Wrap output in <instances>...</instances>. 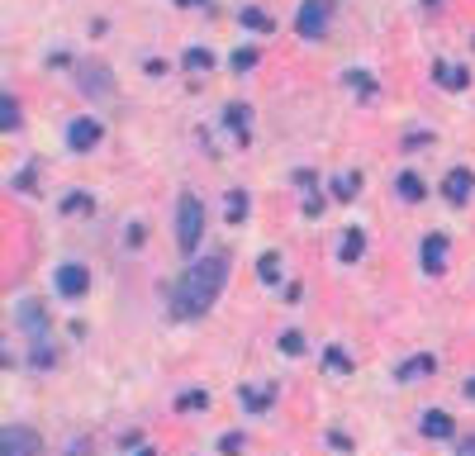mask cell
Listing matches in <instances>:
<instances>
[{
  "label": "cell",
  "mask_w": 475,
  "mask_h": 456,
  "mask_svg": "<svg viewBox=\"0 0 475 456\" xmlns=\"http://www.w3.org/2000/svg\"><path fill=\"white\" fill-rule=\"evenodd\" d=\"M224 205H228V219H233V223L247 219V195H242V190H228V200H224Z\"/></svg>",
  "instance_id": "obj_16"
},
{
  "label": "cell",
  "mask_w": 475,
  "mask_h": 456,
  "mask_svg": "<svg viewBox=\"0 0 475 456\" xmlns=\"http://www.w3.org/2000/svg\"><path fill=\"white\" fill-rule=\"evenodd\" d=\"M15 124H20V105H15V100H10V95H5V100H0V129H5V134H10V129H15Z\"/></svg>",
  "instance_id": "obj_17"
},
{
  "label": "cell",
  "mask_w": 475,
  "mask_h": 456,
  "mask_svg": "<svg viewBox=\"0 0 475 456\" xmlns=\"http://www.w3.org/2000/svg\"><path fill=\"white\" fill-rule=\"evenodd\" d=\"M252 62H257V48H238V53H233V67H238V72H247Z\"/></svg>",
  "instance_id": "obj_27"
},
{
  "label": "cell",
  "mask_w": 475,
  "mask_h": 456,
  "mask_svg": "<svg viewBox=\"0 0 475 456\" xmlns=\"http://www.w3.org/2000/svg\"><path fill=\"white\" fill-rule=\"evenodd\" d=\"M323 366H328V371H338V376H343V371H352L347 352H338V347H328V352H323Z\"/></svg>",
  "instance_id": "obj_18"
},
{
  "label": "cell",
  "mask_w": 475,
  "mask_h": 456,
  "mask_svg": "<svg viewBox=\"0 0 475 456\" xmlns=\"http://www.w3.org/2000/svg\"><path fill=\"white\" fill-rule=\"evenodd\" d=\"M210 62H214V57L205 53V48H190V53H185V67H190V72H205Z\"/></svg>",
  "instance_id": "obj_24"
},
{
  "label": "cell",
  "mask_w": 475,
  "mask_h": 456,
  "mask_svg": "<svg viewBox=\"0 0 475 456\" xmlns=\"http://www.w3.org/2000/svg\"><path fill=\"white\" fill-rule=\"evenodd\" d=\"M138 456H157V452H153V447H143V452H138Z\"/></svg>",
  "instance_id": "obj_32"
},
{
  "label": "cell",
  "mask_w": 475,
  "mask_h": 456,
  "mask_svg": "<svg viewBox=\"0 0 475 456\" xmlns=\"http://www.w3.org/2000/svg\"><path fill=\"white\" fill-rule=\"evenodd\" d=\"M81 91H91V95H109L114 86H109V72L100 62H91V67H81Z\"/></svg>",
  "instance_id": "obj_10"
},
{
  "label": "cell",
  "mask_w": 475,
  "mask_h": 456,
  "mask_svg": "<svg viewBox=\"0 0 475 456\" xmlns=\"http://www.w3.org/2000/svg\"><path fill=\"white\" fill-rule=\"evenodd\" d=\"M242 400H247V409H252V414H262L266 404H271V390H242Z\"/></svg>",
  "instance_id": "obj_23"
},
{
  "label": "cell",
  "mask_w": 475,
  "mask_h": 456,
  "mask_svg": "<svg viewBox=\"0 0 475 456\" xmlns=\"http://www.w3.org/2000/svg\"><path fill=\"white\" fill-rule=\"evenodd\" d=\"M257 276H262V281H276V276H281V257H276V252H266L262 262H257Z\"/></svg>",
  "instance_id": "obj_19"
},
{
  "label": "cell",
  "mask_w": 475,
  "mask_h": 456,
  "mask_svg": "<svg viewBox=\"0 0 475 456\" xmlns=\"http://www.w3.org/2000/svg\"><path fill=\"white\" fill-rule=\"evenodd\" d=\"M53 285H57V295H62V299H81L86 290H91V271L77 267V262H67V267L53 271Z\"/></svg>",
  "instance_id": "obj_5"
},
{
  "label": "cell",
  "mask_w": 475,
  "mask_h": 456,
  "mask_svg": "<svg viewBox=\"0 0 475 456\" xmlns=\"http://www.w3.org/2000/svg\"><path fill=\"white\" fill-rule=\"evenodd\" d=\"M361 247H366L361 233H347V238H343V257H347V262H357V257H361Z\"/></svg>",
  "instance_id": "obj_22"
},
{
  "label": "cell",
  "mask_w": 475,
  "mask_h": 456,
  "mask_svg": "<svg viewBox=\"0 0 475 456\" xmlns=\"http://www.w3.org/2000/svg\"><path fill=\"white\" fill-rule=\"evenodd\" d=\"M219 452H224V456H238V452H242V437H238V432H228V437L219 442Z\"/></svg>",
  "instance_id": "obj_28"
},
{
  "label": "cell",
  "mask_w": 475,
  "mask_h": 456,
  "mask_svg": "<svg viewBox=\"0 0 475 456\" xmlns=\"http://www.w3.org/2000/svg\"><path fill=\"white\" fill-rule=\"evenodd\" d=\"M471 190H475V176L466 171V166H451L447 181H442V195H447L451 205H466V200H471Z\"/></svg>",
  "instance_id": "obj_7"
},
{
  "label": "cell",
  "mask_w": 475,
  "mask_h": 456,
  "mask_svg": "<svg viewBox=\"0 0 475 456\" xmlns=\"http://www.w3.org/2000/svg\"><path fill=\"white\" fill-rule=\"evenodd\" d=\"M433 77H437V86H447V91H461V86L471 81L461 67H451V62H437V72H433Z\"/></svg>",
  "instance_id": "obj_11"
},
{
  "label": "cell",
  "mask_w": 475,
  "mask_h": 456,
  "mask_svg": "<svg viewBox=\"0 0 475 456\" xmlns=\"http://www.w3.org/2000/svg\"><path fill=\"white\" fill-rule=\"evenodd\" d=\"M328 19H333V0H304L295 29H299L304 38H323V33H328Z\"/></svg>",
  "instance_id": "obj_4"
},
{
  "label": "cell",
  "mask_w": 475,
  "mask_h": 456,
  "mask_svg": "<svg viewBox=\"0 0 475 456\" xmlns=\"http://www.w3.org/2000/svg\"><path fill=\"white\" fill-rule=\"evenodd\" d=\"M67 143H72L77 152L95 148V143H100V124H95V119H72V129H67Z\"/></svg>",
  "instance_id": "obj_8"
},
{
  "label": "cell",
  "mask_w": 475,
  "mask_h": 456,
  "mask_svg": "<svg viewBox=\"0 0 475 456\" xmlns=\"http://www.w3.org/2000/svg\"><path fill=\"white\" fill-rule=\"evenodd\" d=\"M281 352L299 356V352H304V338H299V333H281Z\"/></svg>",
  "instance_id": "obj_25"
},
{
  "label": "cell",
  "mask_w": 475,
  "mask_h": 456,
  "mask_svg": "<svg viewBox=\"0 0 475 456\" xmlns=\"http://www.w3.org/2000/svg\"><path fill=\"white\" fill-rule=\"evenodd\" d=\"M461 456H475V442H466V447H461Z\"/></svg>",
  "instance_id": "obj_31"
},
{
  "label": "cell",
  "mask_w": 475,
  "mask_h": 456,
  "mask_svg": "<svg viewBox=\"0 0 475 456\" xmlns=\"http://www.w3.org/2000/svg\"><path fill=\"white\" fill-rule=\"evenodd\" d=\"M0 456H38V432L15 423V428L0 432Z\"/></svg>",
  "instance_id": "obj_6"
},
{
  "label": "cell",
  "mask_w": 475,
  "mask_h": 456,
  "mask_svg": "<svg viewBox=\"0 0 475 456\" xmlns=\"http://www.w3.org/2000/svg\"><path fill=\"white\" fill-rule=\"evenodd\" d=\"M423 267L433 271V276L447 267V238H442V233H428V238H423Z\"/></svg>",
  "instance_id": "obj_9"
},
{
  "label": "cell",
  "mask_w": 475,
  "mask_h": 456,
  "mask_svg": "<svg viewBox=\"0 0 475 456\" xmlns=\"http://www.w3.org/2000/svg\"><path fill=\"white\" fill-rule=\"evenodd\" d=\"M357 190H361V181H357V176H338V181H333V195H338V200H352Z\"/></svg>",
  "instance_id": "obj_20"
},
{
  "label": "cell",
  "mask_w": 475,
  "mask_h": 456,
  "mask_svg": "<svg viewBox=\"0 0 475 456\" xmlns=\"http://www.w3.org/2000/svg\"><path fill=\"white\" fill-rule=\"evenodd\" d=\"M200 233H205V205H200V195L185 190L176 200V242H181V252H195Z\"/></svg>",
  "instance_id": "obj_3"
},
{
  "label": "cell",
  "mask_w": 475,
  "mask_h": 456,
  "mask_svg": "<svg viewBox=\"0 0 475 456\" xmlns=\"http://www.w3.org/2000/svg\"><path fill=\"white\" fill-rule=\"evenodd\" d=\"M433 366H437L433 356H414V361H404V366H399V380H419V376H433Z\"/></svg>",
  "instance_id": "obj_12"
},
{
  "label": "cell",
  "mask_w": 475,
  "mask_h": 456,
  "mask_svg": "<svg viewBox=\"0 0 475 456\" xmlns=\"http://www.w3.org/2000/svg\"><path fill=\"white\" fill-rule=\"evenodd\" d=\"M176 5H200V0H176Z\"/></svg>",
  "instance_id": "obj_33"
},
{
  "label": "cell",
  "mask_w": 475,
  "mask_h": 456,
  "mask_svg": "<svg viewBox=\"0 0 475 456\" xmlns=\"http://www.w3.org/2000/svg\"><path fill=\"white\" fill-rule=\"evenodd\" d=\"M399 195H404V200H423V195H428V186H423V176H414V171H404V176H399Z\"/></svg>",
  "instance_id": "obj_14"
},
{
  "label": "cell",
  "mask_w": 475,
  "mask_h": 456,
  "mask_svg": "<svg viewBox=\"0 0 475 456\" xmlns=\"http://www.w3.org/2000/svg\"><path fill=\"white\" fill-rule=\"evenodd\" d=\"M242 24H252L257 33H271V29H276V24H271V19L262 15V10H242Z\"/></svg>",
  "instance_id": "obj_21"
},
{
  "label": "cell",
  "mask_w": 475,
  "mask_h": 456,
  "mask_svg": "<svg viewBox=\"0 0 475 456\" xmlns=\"http://www.w3.org/2000/svg\"><path fill=\"white\" fill-rule=\"evenodd\" d=\"M423 432H428V437H451V418H447V414H437V409H433V414L423 418Z\"/></svg>",
  "instance_id": "obj_13"
},
{
  "label": "cell",
  "mask_w": 475,
  "mask_h": 456,
  "mask_svg": "<svg viewBox=\"0 0 475 456\" xmlns=\"http://www.w3.org/2000/svg\"><path fill=\"white\" fill-rule=\"evenodd\" d=\"M15 314H20V323H24V333H29V361H33V371H48V366H53V343H48V319H43V309H38L33 299H24Z\"/></svg>",
  "instance_id": "obj_2"
},
{
  "label": "cell",
  "mask_w": 475,
  "mask_h": 456,
  "mask_svg": "<svg viewBox=\"0 0 475 456\" xmlns=\"http://www.w3.org/2000/svg\"><path fill=\"white\" fill-rule=\"evenodd\" d=\"M228 124H233L238 134H242V129H247V109H242V105H233V109H228Z\"/></svg>",
  "instance_id": "obj_29"
},
{
  "label": "cell",
  "mask_w": 475,
  "mask_h": 456,
  "mask_svg": "<svg viewBox=\"0 0 475 456\" xmlns=\"http://www.w3.org/2000/svg\"><path fill=\"white\" fill-rule=\"evenodd\" d=\"M62 210H67V214H81V210L91 214V195H67V205H62Z\"/></svg>",
  "instance_id": "obj_26"
},
{
  "label": "cell",
  "mask_w": 475,
  "mask_h": 456,
  "mask_svg": "<svg viewBox=\"0 0 475 456\" xmlns=\"http://www.w3.org/2000/svg\"><path fill=\"white\" fill-rule=\"evenodd\" d=\"M205 404H210V395H205V390H185L181 400H176V409H185V414H200Z\"/></svg>",
  "instance_id": "obj_15"
},
{
  "label": "cell",
  "mask_w": 475,
  "mask_h": 456,
  "mask_svg": "<svg viewBox=\"0 0 475 456\" xmlns=\"http://www.w3.org/2000/svg\"><path fill=\"white\" fill-rule=\"evenodd\" d=\"M224 281H228V252L214 247L200 262H190V267L181 271V281L171 285V314H176V319H200V314H210L214 299L224 295Z\"/></svg>",
  "instance_id": "obj_1"
},
{
  "label": "cell",
  "mask_w": 475,
  "mask_h": 456,
  "mask_svg": "<svg viewBox=\"0 0 475 456\" xmlns=\"http://www.w3.org/2000/svg\"><path fill=\"white\" fill-rule=\"evenodd\" d=\"M466 400H475V376H471V380H466Z\"/></svg>",
  "instance_id": "obj_30"
}]
</instances>
